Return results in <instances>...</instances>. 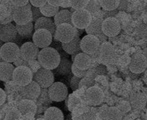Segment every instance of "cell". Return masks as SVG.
<instances>
[{
  "label": "cell",
  "mask_w": 147,
  "mask_h": 120,
  "mask_svg": "<svg viewBox=\"0 0 147 120\" xmlns=\"http://www.w3.org/2000/svg\"><path fill=\"white\" fill-rule=\"evenodd\" d=\"M37 59L42 68L52 71L59 66L61 56L57 50L49 46L40 51Z\"/></svg>",
  "instance_id": "obj_1"
},
{
  "label": "cell",
  "mask_w": 147,
  "mask_h": 120,
  "mask_svg": "<svg viewBox=\"0 0 147 120\" xmlns=\"http://www.w3.org/2000/svg\"><path fill=\"white\" fill-rule=\"evenodd\" d=\"M0 56L4 62L15 63L20 58V47L15 43H4L1 47Z\"/></svg>",
  "instance_id": "obj_2"
},
{
  "label": "cell",
  "mask_w": 147,
  "mask_h": 120,
  "mask_svg": "<svg viewBox=\"0 0 147 120\" xmlns=\"http://www.w3.org/2000/svg\"><path fill=\"white\" fill-rule=\"evenodd\" d=\"M13 20L16 24L26 25L32 22V14L30 3L24 7H15L12 11Z\"/></svg>",
  "instance_id": "obj_3"
},
{
  "label": "cell",
  "mask_w": 147,
  "mask_h": 120,
  "mask_svg": "<svg viewBox=\"0 0 147 120\" xmlns=\"http://www.w3.org/2000/svg\"><path fill=\"white\" fill-rule=\"evenodd\" d=\"M76 36L75 28L70 24H64L56 27L54 40L61 43H68Z\"/></svg>",
  "instance_id": "obj_4"
},
{
  "label": "cell",
  "mask_w": 147,
  "mask_h": 120,
  "mask_svg": "<svg viewBox=\"0 0 147 120\" xmlns=\"http://www.w3.org/2000/svg\"><path fill=\"white\" fill-rule=\"evenodd\" d=\"M34 74L26 66H17L13 72V81L21 87H24L33 81Z\"/></svg>",
  "instance_id": "obj_5"
},
{
  "label": "cell",
  "mask_w": 147,
  "mask_h": 120,
  "mask_svg": "<svg viewBox=\"0 0 147 120\" xmlns=\"http://www.w3.org/2000/svg\"><path fill=\"white\" fill-rule=\"evenodd\" d=\"M55 77L53 72L51 70L44 68H40L34 74L33 81L36 82L41 88H49L54 83Z\"/></svg>",
  "instance_id": "obj_6"
},
{
  "label": "cell",
  "mask_w": 147,
  "mask_h": 120,
  "mask_svg": "<svg viewBox=\"0 0 147 120\" xmlns=\"http://www.w3.org/2000/svg\"><path fill=\"white\" fill-rule=\"evenodd\" d=\"M49 98L53 101H63L68 94V89L66 85L60 82L53 83L48 89Z\"/></svg>",
  "instance_id": "obj_7"
},
{
  "label": "cell",
  "mask_w": 147,
  "mask_h": 120,
  "mask_svg": "<svg viewBox=\"0 0 147 120\" xmlns=\"http://www.w3.org/2000/svg\"><path fill=\"white\" fill-rule=\"evenodd\" d=\"M92 21V15L85 9L75 10L73 14L72 22L75 28L86 29Z\"/></svg>",
  "instance_id": "obj_8"
},
{
  "label": "cell",
  "mask_w": 147,
  "mask_h": 120,
  "mask_svg": "<svg viewBox=\"0 0 147 120\" xmlns=\"http://www.w3.org/2000/svg\"><path fill=\"white\" fill-rule=\"evenodd\" d=\"M101 45L100 41L98 37L92 35H87L83 37L81 40L80 47L83 53L92 55L99 50Z\"/></svg>",
  "instance_id": "obj_9"
},
{
  "label": "cell",
  "mask_w": 147,
  "mask_h": 120,
  "mask_svg": "<svg viewBox=\"0 0 147 120\" xmlns=\"http://www.w3.org/2000/svg\"><path fill=\"white\" fill-rule=\"evenodd\" d=\"M53 35L50 32L44 29L35 31L32 35L33 43L39 49L49 47L53 41Z\"/></svg>",
  "instance_id": "obj_10"
},
{
  "label": "cell",
  "mask_w": 147,
  "mask_h": 120,
  "mask_svg": "<svg viewBox=\"0 0 147 120\" xmlns=\"http://www.w3.org/2000/svg\"><path fill=\"white\" fill-rule=\"evenodd\" d=\"M99 55L101 61L107 64L115 63L117 59L114 47L111 43L107 41L101 44L99 49Z\"/></svg>",
  "instance_id": "obj_11"
},
{
  "label": "cell",
  "mask_w": 147,
  "mask_h": 120,
  "mask_svg": "<svg viewBox=\"0 0 147 120\" xmlns=\"http://www.w3.org/2000/svg\"><path fill=\"white\" fill-rule=\"evenodd\" d=\"M121 26L119 21L115 18H109L103 20L102 31L107 37H114L119 34Z\"/></svg>",
  "instance_id": "obj_12"
},
{
  "label": "cell",
  "mask_w": 147,
  "mask_h": 120,
  "mask_svg": "<svg viewBox=\"0 0 147 120\" xmlns=\"http://www.w3.org/2000/svg\"><path fill=\"white\" fill-rule=\"evenodd\" d=\"M40 49L33 42H26L20 47V57L25 61L37 59Z\"/></svg>",
  "instance_id": "obj_13"
},
{
  "label": "cell",
  "mask_w": 147,
  "mask_h": 120,
  "mask_svg": "<svg viewBox=\"0 0 147 120\" xmlns=\"http://www.w3.org/2000/svg\"><path fill=\"white\" fill-rule=\"evenodd\" d=\"M18 35L16 25L12 23L0 25V40L3 43H14Z\"/></svg>",
  "instance_id": "obj_14"
},
{
  "label": "cell",
  "mask_w": 147,
  "mask_h": 120,
  "mask_svg": "<svg viewBox=\"0 0 147 120\" xmlns=\"http://www.w3.org/2000/svg\"><path fill=\"white\" fill-rule=\"evenodd\" d=\"M41 88L36 82L32 81L28 85L21 87L20 93L24 99L33 101L40 96L41 91Z\"/></svg>",
  "instance_id": "obj_15"
},
{
  "label": "cell",
  "mask_w": 147,
  "mask_h": 120,
  "mask_svg": "<svg viewBox=\"0 0 147 120\" xmlns=\"http://www.w3.org/2000/svg\"><path fill=\"white\" fill-rule=\"evenodd\" d=\"M147 67V58L143 54H137L132 56L129 64V69L132 73H142L146 69Z\"/></svg>",
  "instance_id": "obj_16"
},
{
  "label": "cell",
  "mask_w": 147,
  "mask_h": 120,
  "mask_svg": "<svg viewBox=\"0 0 147 120\" xmlns=\"http://www.w3.org/2000/svg\"><path fill=\"white\" fill-rule=\"evenodd\" d=\"M102 21L103 20L100 18L92 19L90 24L85 29L86 33L88 35H92L98 37L99 39L101 44L104 42H106L105 40L107 37L103 34L102 31Z\"/></svg>",
  "instance_id": "obj_17"
},
{
  "label": "cell",
  "mask_w": 147,
  "mask_h": 120,
  "mask_svg": "<svg viewBox=\"0 0 147 120\" xmlns=\"http://www.w3.org/2000/svg\"><path fill=\"white\" fill-rule=\"evenodd\" d=\"M86 98L90 104L99 106L104 98V94L100 88L96 86L90 87L86 91Z\"/></svg>",
  "instance_id": "obj_18"
},
{
  "label": "cell",
  "mask_w": 147,
  "mask_h": 120,
  "mask_svg": "<svg viewBox=\"0 0 147 120\" xmlns=\"http://www.w3.org/2000/svg\"><path fill=\"white\" fill-rule=\"evenodd\" d=\"M34 28L35 31L40 29L46 30L51 33L54 37L55 36L56 26L55 25L54 20L50 18L43 16L37 20L35 22Z\"/></svg>",
  "instance_id": "obj_19"
},
{
  "label": "cell",
  "mask_w": 147,
  "mask_h": 120,
  "mask_svg": "<svg viewBox=\"0 0 147 120\" xmlns=\"http://www.w3.org/2000/svg\"><path fill=\"white\" fill-rule=\"evenodd\" d=\"M15 67L10 63L1 62L0 63V79L3 82L13 80V75Z\"/></svg>",
  "instance_id": "obj_20"
},
{
  "label": "cell",
  "mask_w": 147,
  "mask_h": 120,
  "mask_svg": "<svg viewBox=\"0 0 147 120\" xmlns=\"http://www.w3.org/2000/svg\"><path fill=\"white\" fill-rule=\"evenodd\" d=\"M73 64L80 70L87 71L92 64L91 57L84 53H80L75 56Z\"/></svg>",
  "instance_id": "obj_21"
},
{
  "label": "cell",
  "mask_w": 147,
  "mask_h": 120,
  "mask_svg": "<svg viewBox=\"0 0 147 120\" xmlns=\"http://www.w3.org/2000/svg\"><path fill=\"white\" fill-rule=\"evenodd\" d=\"M82 39L76 36L73 40L68 43H61V46L65 52L70 55H77L81 50L80 43Z\"/></svg>",
  "instance_id": "obj_22"
},
{
  "label": "cell",
  "mask_w": 147,
  "mask_h": 120,
  "mask_svg": "<svg viewBox=\"0 0 147 120\" xmlns=\"http://www.w3.org/2000/svg\"><path fill=\"white\" fill-rule=\"evenodd\" d=\"M73 13L69 9H60L54 16V22L56 27L61 24H67L73 26L72 22Z\"/></svg>",
  "instance_id": "obj_23"
},
{
  "label": "cell",
  "mask_w": 147,
  "mask_h": 120,
  "mask_svg": "<svg viewBox=\"0 0 147 120\" xmlns=\"http://www.w3.org/2000/svg\"><path fill=\"white\" fill-rule=\"evenodd\" d=\"M102 117L104 120H122L123 113L117 107H108L102 112Z\"/></svg>",
  "instance_id": "obj_24"
},
{
  "label": "cell",
  "mask_w": 147,
  "mask_h": 120,
  "mask_svg": "<svg viewBox=\"0 0 147 120\" xmlns=\"http://www.w3.org/2000/svg\"><path fill=\"white\" fill-rule=\"evenodd\" d=\"M18 111L22 116H24L29 113L35 114L37 110V107L35 102L30 100L24 99L20 102L18 105Z\"/></svg>",
  "instance_id": "obj_25"
},
{
  "label": "cell",
  "mask_w": 147,
  "mask_h": 120,
  "mask_svg": "<svg viewBox=\"0 0 147 120\" xmlns=\"http://www.w3.org/2000/svg\"><path fill=\"white\" fill-rule=\"evenodd\" d=\"M147 99L146 97L140 93L133 94L130 97V103L131 107L135 109H142L147 104Z\"/></svg>",
  "instance_id": "obj_26"
},
{
  "label": "cell",
  "mask_w": 147,
  "mask_h": 120,
  "mask_svg": "<svg viewBox=\"0 0 147 120\" xmlns=\"http://www.w3.org/2000/svg\"><path fill=\"white\" fill-rule=\"evenodd\" d=\"M18 35L22 38L28 39L31 37L33 34L34 28V25L32 22H30L26 25H19L16 24Z\"/></svg>",
  "instance_id": "obj_27"
},
{
  "label": "cell",
  "mask_w": 147,
  "mask_h": 120,
  "mask_svg": "<svg viewBox=\"0 0 147 120\" xmlns=\"http://www.w3.org/2000/svg\"><path fill=\"white\" fill-rule=\"evenodd\" d=\"M46 120H64V116L63 112L55 107H51L46 110L44 113Z\"/></svg>",
  "instance_id": "obj_28"
},
{
  "label": "cell",
  "mask_w": 147,
  "mask_h": 120,
  "mask_svg": "<svg viewBox=\"0 0 147 120\" xmlns=\"http://www.w3.org/2000/svg\"><path fill=\"white\" fill-rule=\"evenodd\" d=\"M73 63L67 58H63L61 59L59 66L54 69L55 72L60 75L68 74L72 70Z\"/></svg>",
  "instance_id": "obj_29"
},
{
  "label": "cell",
  "mask_w": 147,
  "mask_h": 120,
  "mask_svg": "<svg viewBox=\"0 0 147 120\" xmlns=\"http://www.w3.org/2000/svg\"><path fill=\"white\" fill-rule=\"evenodd\" d=\"M40 11L44 17L51 18L54 17L60 11V7L53 6L49 3H46L45 6L40 9Z\"/></svg>",
  "instance_id": "obj_30"
},
{
  "label": "cell",
  "mask_w": 147,
  "mask_h": 120,
  "mask_svg": "<svg viewBox=\"0 0 147 120\" xmlns=\"http://www.w3.org/2000/svg\"><path fill=\"white\" fill-rule=\"evenodd\" d=\"M99 3L101 8L104 11H111L117 9L119 5L120 1L114 0V1H107V0H100Z\"/></svg>",
  "instance_id": "obj_31"
},
{
  "label": "cell",
  "mask_w": 147,
  "mask_h": 120,
  "mask_svg": "<svg viewBox=\"0 0 147 120\" xmlns=\"http://www.w3.org/2000/svg\"><path fill=\"white\" fill-rule=\"evenodd\" d=\"M101 8L99 1H89L85 9H86L92 16L98 14Z\"/></svg>",
  "instance_id": "obj_32"
},
{
  "label": "cell",
  "mask_w": 147,
  "mask_h": 120,
  "mask_svg": "<svg viewBox=\"0 0 147 120\" xmlns=\"http://www.w3.org/2000/svg\"><path fill=\"white\" fill-rule=\"evenodd\" d=\"M22 116L18 109H11L7 112L5 120H20Z\"/></svg>",
  "instance_id": "obj_33"
},
{
  "label": "cell",
  "mask_w": 147,
  "mask_h": 120,
  "mask_svg": "<svg viewBox=\"0 0 147 120\" xmlns=\"http://www.w3.org/2000/svg\"><path fill=\"white\" fill-rule=\"evenodd\" d=\"M89 0H81V1H71V8L75 10L85 9Z\"/></svg>",
  "instance_id": "obj_34"
},
{
  "label": "cell",
  "mask_w": 147,
  "mask_h": 120,
  "mask_svg": "<svg viewBox=\"0 0 147 120\" xmlns=\"http://www.w3.org/2000/svg\"><path fill=\"white\" fill-rule=\"evenodd\" d=\"M138 37L142 39L147 38V25L144 24H139L137 28Z\"/></svg>",
  "instance_id": "obj_35"
},
{
  "label": "cell",
  "mask_w": 147,
  "mask_h": 120,
  "mask_svg": "<svg viewBox=\"0 0 147 120\" xmlns=\"http://www.w3.org/2000/svg\"><path fill=\"white\" fill-rule=\"evenodd\" d=\"M117 107L123 113L128 112L129 111L131 110V108L130 102L124 101L121 102Z\"/></svg>",
  "instance_id": "obj_36"
},
{
  "label": "cell",
  "mask_w": 147,
  "mask_h": 120,
  "mask_svg": "<svg viewBox=\"0 0 147 120\" xmlns=\"http://www.w3.org/2000/svg\"><path fill=\"white\" fill-rule=\"evenodd\" d=\"M80 119V120H96V115L93 111H88L82 115Z\"/></svg>",
  "instance_id": "obj_37"
},
{
  "label": "cell",
  "mask_w": 147,
  "mask_h": 120,
  "mask_svg": "<svg viewBox=\"0 0 147 120\" xmlns=\"http://www.w3.org/2000/svg\"><path fill=\"white\" fill-rule=\"evenodd\" d=\"M31 10L32 14V22L35 23L37 20L44 16L39 8L31 6Z\"/></svg>",
  "instance_id": "obj_38"
},
{
  "label": "cell",
  "mask_w": 147,
  "mask_h": 120,
  "mask_svg": "<svg viewBox=\"0 0 147 120\" xmlns=\"http://www.w3.org/2000/svg\"><path fill=\"white\" fill-rule=\"evenodd\" d=\"M86 71H87L80 70L79 68H78L77 67H76L75 65L73 64L71 72H73V73L75 76H76L79 78L82 79V78H84L86 74V72H87Z\"/></svg>",
  "instance_id": "obj_39"
},
{
  "label": "cell",
  "mask_w": 147,
  "mask_h": 120,
  "mask_svg": "<svg viewBox=\"0 0 147 120\" xmlns=\"http://www.w3.org/2000/svg\"><path fill=\"white\" fill-rule=\"evenodd\" d=\"M80 81L81 78H79L75 75L72 77L70 81V87L73 91H76L79 88Z\"/></svg>",
  "instance_id": "obj_40"
},
{
  "label": "cell",
  "mask_w": 147,
  "mask_h": 120,
  "mask_svg": "<svg viewBox=\"0 0 147 120\" xmlns=\"http://www.w3.org/2000/svg\"><path fill=\"white\" fill-rule=\"evenodd\" d=\"M79 103H80V100L78 97H76L75 96L71 97L69 101V104H68L69 110L70 111H73L75 108V107Z\"/></svg>",
  "instance_id": "obj_41"
},
{
  "label": "cell",
  "mask_w": 147,
  "mask_h": 120,
  "mask_svg": "<svg viewBox=\"0 0 147 120\" xmlns=\"http://www.w3.org/2000/svg\"><path fill=\"white\" fill-rule=\"evenodd\" d=\"M11 4L15 7H24L29 4L30 1L28 0H13L10 1Z\"/></svg>",
  "instance_id": "obj_42"
},
{
  "label": "cell",
  "mask_w": 147,
  "mask_h": 120,
  "mask_svg": "<svg viewBox=\"0 0 147 120\" xmlns=\"http://www.w3.org/2000/svg\"><path fill=\"white\" fill-rule=\"evenodd\" d=\"M47 1L44 0V1H35V0H31L30 1V4L32 5V6L35 7L37 8H41L44 6H45L47 3Z\"/></svg>",
  "instance_id": "obj_43"
},
{
  "label": "cell",
  "mask_w": 147,
  "mask_h": 120,
  "mask_svg": "<svg viewBox=\"0 0 147 120\" xmlns=\"http://www.w3.org/2000/svg\"><path fill=\"white\" fill-rule=\"evenodd\" d=\"M64 2V0H49L47 1V3L49 5L56 7H60Z\"/></svg>",
  "instance_id": "obj_44"
},
{
  "label": "cell",
  "mask_w": 147,
  "mask_h": 120,
  "mask_svg": "<svg viewBox=\"0 0 147 120\" xmlns=\"http://www.w3.org/2000/svg\"><path fill=\"white\" fill-rule=\"evenodd\" d=\"M13 18H12V13L11 14L3 19H1V21H0V24L1 25H6L8 24H10L12 21H13Z\"/></svg>",
  "instance_id": "obj_45"
},
{
  "label": "cell",
  "mask_w": 147,
  "mask_h": 120,
  "mask_svg": "<svg viewBox=\"0 0 147 120\" xmlns=\"http://www.w3.org/2000/svg\"><path fill=\"white\" fill-rule=\"evenodd\" d=\"M117 12H118V11L117 9L114 11H105L104 15V19H107L109 18H114V16L117 14Z\"/></svg>",
  "instance_id": "obj_46"
},
{
  "label": "cell",
  "mask_w": 147,
  "mask_h": 120,
  "mask_svg": "<svg viewBox=\"0 0 147 120\" xmlns=\"http://www.w3.org/2000/svg\"><path fill=\"white\" fill-rule=\"evenodd\" d=\"M15 65H16V66H26L28 67L29 66L28 62L25 61V60L22 59L21 57L16 62H15Z\"/></svg>",
  "instance_id": "obj_47"
},
{
  "label": "cell",
  "mask_w": 147,
  "mask_h": 120,
  "mask_svg": "<svg viewBox=\"0 0 147 120\" xmlns=\"http://www.w3.org/2000/svg\"><path fill=\"white\" fill-rule=\"evenodd\" d=\"M6 100V94L5 92L2 89L0 88V105L2 106L5 103Z\"/></svg>",
  "instance_id": "obj_48"
},
{
  "label": "cell",
  "mask_w": 147,
  "mask_h": 120,
  "mask_svg": "<svg viewBox=\"0 0 147 120\" xmlns=\"http://www.w3.org/2000/svg\"><path fill=\"white\" fill-rule=\"evenodd\" d=\"M127 2L128 1H120L118 9L120 10H125L127 9L128 6Z\"/></svg>",
  "instance_id": "obj_49"
},
{
  "label": "cell",
  "mask_w": 147,
  "mask_h": 120,
  "mask_svg": "<svg viewBox=\"0 0 147 120\" xmlns=\"http://www.w3.org/2000/svg\"><path fill=\"white\" fill-rule=\"evenodd\" d=\"M60 7L63 8V9H69V8H71V1H64L62 5L60 6Z\"/></svg>",
  "instance_id": "obj_50"
},
{
  "label": "cell",
  "mask_w": 147,
  "mask_h": 120,
  "mask_svg": "<svg viewBox=\"0 0 147 120\" xmlns=\"http://www.w3.org/2000/svg\"><path fill=\"white\" fill-rule=\"evenodd\" d=\"M36 120H46L45 119H38Z\"/></svg>",
  "instance_id": "obj_51"
},
{
  "label": "cell",
  "mask_w": 147,
  "mask_h": 120,
  "mask_svg": "<svg viewBox=\"0 0 147 120\" xmlns=\"http://www.w3.org/2000/svg\"><path fill=\"white\" fill-rule=\"evenodd\" d=\"M76 120H80V117H79V118H78V119H76Z\"/></svg>",
  "instance_id": "obj_52"
},
{
  "label": "cell",
  "mask_w": 147,
  "mask_h": 120,
  "mask_svg": "<svg viewBox=\"0 0 147 120\" xmlns=\"http://www.w3.org/2000/svg\"><path fill=\"white\" fill-rule=\"evenodd\" d=\"M146 117H147V112H146Z\"/></svg>",
  "instance_id": "obj_53"
}]
</instances>
